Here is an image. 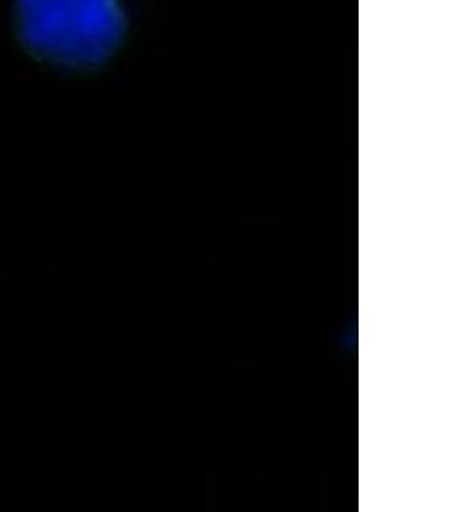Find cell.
Returning a JSON list of instances; mask_svg holds the SVG:
<instances>
[{
  "instance_id": "obj_1",
  "label": "cell",
  "mask_w": 456,
  "mask_h": 512,
  "mask_svg": "<svg viewBox=\"0 0 456 512\" xmlns=\"http://www.w3.org/2000/svg\"><path fill=\"white\" fill-rule=\"evenodd\" d=\"M19 40L36 59L67 69H96L125 35L120 0H16Z\"/></svg>"
}]
</instances>
